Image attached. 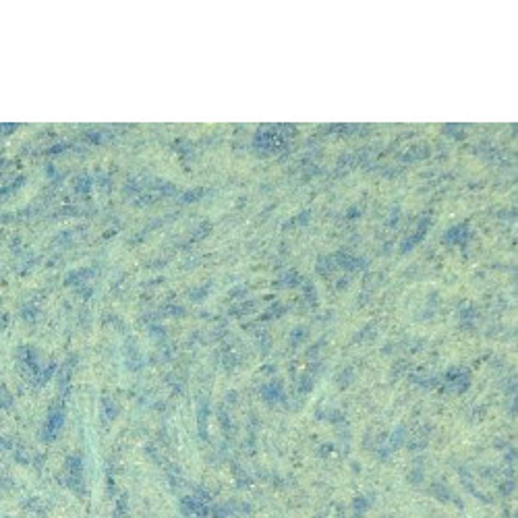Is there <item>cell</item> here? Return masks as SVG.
Instances as JSON below:
<instances>
[{"label": "cell", "mask_w": 518, "mask_h": 518, "mask_svg": "<svg viewBox=\"0 0 518 518\" xmlns=\"http://www.w3.org/2000/svg\"><path fill=\"white\" fill-rule=\"evenodd\" d=\"M181 510L185 516H197V518H205L207 516V508H205V501H195V500H183L181 504Z\"/></svg>", "instance_id": "6da1fadb"}, {"label": "cell", "mask_w": 518, "mask_h": 518, "mask_svg": "<svg viewBox=\"0 0 518 518\" xmlns=\"http://www.w3.org/2000/svg\"><path fill=\"white\" fill-rule=\"evenodd\" d=\"M352 508H354V516L361 518L363 514L367 512V501H365V500H357V501L352 504Z\"/></svg>", "instance_id": "7a4b0ae2"}]
</instances>
